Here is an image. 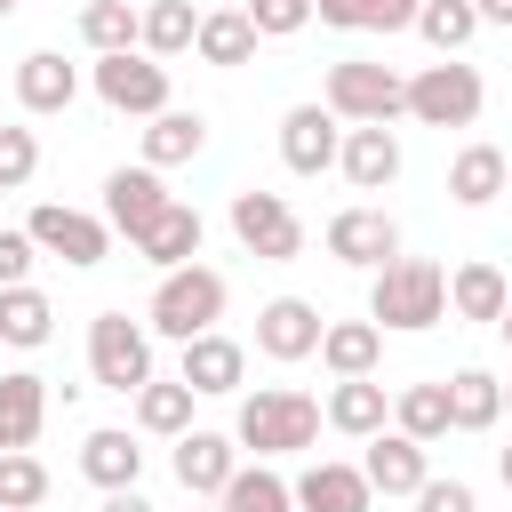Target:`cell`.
Here are the masks:
<instances>
[{"mask_svg":"<svg viewBox=\"0 0 512 512\" xmlns=\"http://www.w3.org/2000/svg\"><path fill=\"white\" fill-rule=\"evenodd\" d=\"M320 400L312 392H296V384H256L248 400H240V416H232V440L240 448H256V464H272V456H304L312 440H320Z\"/></svg>","mask_w":512,"mask_h":512,"instance_id":"cell-1","label":"cell"},{"mask_svg":"<svg viewBox=\"0 0 512 512\" xmlns=\"http://www.w3.org/2000/svg\"><path fill=\"white\" fill-rule=\"evenodd\" d=\"M368 320L376 328H400V336H424L448 320V272L432 256H392L384 272H368Z\"/></svg>","mask_w":512,"mask_h":512,"instance_id":"cell-2","label":"cell"},{"mask_svg":"<svg viewBox=\"0 0 512 512\" xmlns=\"http://www.w3.org/2000/svg\"><path fill=\"white\" fill-rule=\"evenodd\" d=\"M224 304H232V288H224L216 264H176V272H160V288L144 304V328L168 336V344H192L224 320Z\"/></svg>","mask_w":512,"mask_h":512,"instance_id":"cell-3","label":"cell"},{"mask_svg":"<svg viewBox=\"0 0 512 512\" xmlns=\"http://www.w3.org/2000/svg\"><path fill=\"white\" fill-rule=\"evenodd\" d=\"M320 104H328L344 128H392V120H408V80H400L392 64L336 56L328 80H320Z\"/></svg>","mask_w":512,"mask_h":512,"instance_id":"cell-4","label":"cell"},{"mask_svg":"<svg viewBox=\"0 0 512 512\" xmlns=\"http://www.w3.org/2000/svg\"><path fill=\"white\" fill-rule=\"evenodd\" d=\"M480 104H488V80L464 56H440V64H416L408 72V120L416 128H472Z\"/></svg>","mask_w":512,"mask_h":512,"instance_id":"cell-5","label":"cell"},{"mask_svg":"<svg viewBox=\"0 0 512 512\" xmlns=\"http://www.w3.org/2000/svg\"><path fill=\"white\" fill-rule=\"evenodd\" d=\"M88 376L104 384V392H144L160 368H152V328L144 320H128V312H96L88 320Z\"/></svg>","mask_w":512,"mask_h":512,"instance_id":"cell-6","label":"cell"},{"mask_svg":"<svg viewBox=\"0 0 512 512\" xmlns=\"http://www.w3.org/2000/svg\"><path fill=\"white\" fill-rule=\"evenodd\" d=\"M88 88H96V96H104V112H120V120H160V112H168V64H160V56H144V48L96 56Z\"/></svg>","mask_w":512,"mask_h":512,"instance_id":"cell-7","label":"cell"},{"mask_svg":"<svg viewBox=\"0 0 512 512\" xmlns=\"http://www.w3.org/2000/svg\"><path fill=\"white\" fill-rule=\"evenodd\" d=\"M232 240L256 264H288V256H304V216L288 208V192L248 184V192H232Z\"/></svg>","mask_w":512,"mask_h":512,"instance_id":"cell-8","label":"cell"},{"mask_svg":"<svg viewBox=\"0 0 512 512\" xmlns=\"http://www.w3.org/2000/svg\"><path fill=\"white\" fill-rule=\"evenodd\" d=\"M24 232H32V248H40V256H64L72 272H88V264H104V256H112V224H104V216H88V208H64V200H40V208L24 216Z\"/></svg>","mask_w":512,"mask_h":512,"instance_id":"cell-9","label":"cell"},{"mask_svg":"<svg viewBox=\"0 0 512 512\" xmlns=\"http://www.w3.org/2000/svg\"><path fill=\"white\" fill-rule=\"evenodd\" d=\"M336 152H344V120L328 104H288L280 112V160H288V176H328Z\"/></svg>","mask_w":512,"mask_h":512,"instance_id":"cell-10","label":"cell"},{"mask_svg":"<svg viewBox=\"0 0 512 512\" xmlns=\"http://www.w3.org/2000/svg\"><path fill=\"white\" fill-rule=\"evenodd\" d=\"M320 240H328V256L352 264V272H384V264L400 256V224H392L384 208H336Z\"/></svg>","mask_w":512,"mask_h":512,"instance_id":"cell-11","label":"cell"},{"mask_svg":"<svg viewBox=\"0 0 512 512\" xmlns=\"http://www.w3.org/2000/svg\"><path fill=\"white\" fill-rule=\"evenodd\" d=\"M320 336H328V320H320V304H312V296H272V304L256 312V352H264V360H280V368L312 360V352H320Z\"/></svg>","mask_w":512,"mask_h":512,"instance_id":"cell-12","label":"cell"},{"mask_svg":"<svg viewBox=\"0 0 512 512\" xmlns=\"http://www.w3.org/2000/svg\"><path fill=\"white\" fill-rule=\"evenodd\" d=\"M168 200H176V192H168V184H160V168H144V160H136V168H112V176H104V224H112V232H120L128 248L144 240V224H152V216H160Z\"/></svg>","mask_w":512,"mask_h":512,"instance_id":"cell-13","label":"cell"},{"mask_svg":"<svg viewBox=\"0 0 512 512\" xmlns=\"http://www.w3.org/2000/svg\"><path fill=\"white\" fill-rule=\"evenodd\" d=\"M176 488L184 496H224L232 488V472H240V440L232 432H208V424H192L184 440H176Z\"/></svg>","mask_w":512,"mask_h":512,"instance_id":"cell-14","label":"cell"},{"mask_svg":"<svg viewBox=\"0 0 512 512\" xmlns=\"http://www.w3.org/2000/svg\"><path fill=\"white\" fill-rule=\"evenodd\" d=\"M176 376H184L200 400H224V392H240V384H248V344H232L224 328H208V336H192V344H184Z\"/></svg>","mask_w":512,"mask_h":512,"instance_id":"cell-15","label":"cell"},{"mask_svg":"<svg viewBox=\"0 0 512 512\" xmlns=\"http://www.w3.org/2000/svg\"><path fill=\"white\" fill-rule=\"evenodd\" d=\"M16 104H24L32 120L72 112V104H80V64H64L56 48H32V56L16 64Z\"/></svg>","mask_w":512,"mask_h":512,"instance_id":"cell-16","label":"cell"},{"mask_svg":"<svg viewBox=\"0 0 512 512\" xmlns=\"http://www.w3.org/2000/svg\"><path fill=\"white\" fill-rule=\"evenodd\" d=\"M360 472H368V488H376V496H416V488L432 480V448H424V440H408V432H376V440H368V456H360Z\"/></svg>","mask_w":512,"mask_h":512,"instance_id":"cell-17","label":"cell"},{"mask_svg":"<svg viewBox=\"0 0 512 512\" xmlns=\"http://www.w3.org/2000/svg\"><path fill=\"white\" fill-rule=\"evenodd\" d=\"M296 512H376V488H368V472H360V464L320 456V464H304V472H296Z\"/></svg>","mask_w":512,"mask_h":512,"instance_id":"cell-18","label":"cell"},{"mask_svg":"<svg viewBox=\"0 0 512 512\" xmlns=\"http://www.w3.org/2000/svg\"><path fill=\"white\" fill-rule=\"evenodd\" d=\"M200 240H208V216H200L192 200H168V208L144 224L136 256H144V264H160V272H176V264H200Z\"/></svg>","mask_w":512,"mask_h":512,"instance_id":"cell-19","label":"cell"},{"mask_svg":"<svg viewBox=\"0 0 512 512\" xmlns=\"http://www.w3.org/2000/svg\"><path fill=\"white\" fill-rule=\"evenodd\" d=\"M320 416H328V432H344V440H360V448H368V440L392 424V392H384L376 376H352V384H328Z\"/></svg>","mask_w":512,"mask_h":512,"instance_id":"cell-20","label":"cell"},{"mask_svg":"<svg viewBox=\"0 0 512 512\" xmlns=\"http://www.w3.org/2000/svg\"><path fill=\"white\" fill-rule=\"evenodd\" d=\"M80 480H96L104 496H112V488H136V480H144V440H136L128 424H96V432L80 440Z\"/></svg>","mask_w":512,"mask_h":512,"instance_id":"cell-21","label":"cell"},{"mask_svg":"<svg viewBox=\"0 0 512 512\" xmlns=\"http://www.w3.org/2000/svg\"><path fill=\"white\" fill-rule=\"evenodd\" d=\"M336 168H344L352 192H384V184H400V136L392 128H344Z\"/></svg>","mask_w":512,"mask_h":512,"instance_id":"cell-22","label":"cell"},{"mask_svg":"<svg viewBox=\"0 0 512 512\" xmlns=\"http://www.w3.org/2000/svg\"><path fill=\"white\" fill-rule=\"evenodd\" d=\"M320 368H328L336 384L376 376V368H384V328H376V320H328V336H320Z\"/></svg>","mask_w":512,"mask_h":512,"instance_id":"cell-23","label":"cell"},{"mask_svg":"<svg viewBox=\"0 0 512 512\" xmlns=\"http://www.w3.org/2000/svg\"><path fill=\"white\" fill-rule=\"evenodd\" d=\"M40 424H48V376L8 368V376H0V448H32Z\"/></svg>","mask_w":512,"mask_h":512,"instance_id":"cell-24","label":"cell"},{"mask_svg":"<svg viewBox=\"0 0 512 512\" xmlns=\"http://www.w3.org/2000/svg\"><path fill=\"white\" fill-rule=\"evenodd\" d=\"M504 304H512V280H504L488 256H472V264L448 272V312H456V320H488V328H496Z\"/></svg>","mask_w":512,"mask_h":512,"instance_id":"cell-25","label":"cell"},{"mask_svg":"<svg viewBox=\"0 0 512 512\" xmlns=\"http://www.w3.org/2000/svg\"><path fill=\"white\" fill-rule=\"evenodd\" d=\"M192 56L216 64V72H240V64L256 56V24H248V8H200V40H192Z\"/></svg>","mask_w":512,"mask_h":512,"instance_id":"cell-26","label":"cell"},{"mask_svg":"<svg viewBox=\"0 0 512 512\" xmlns=\"http://www.w3.org/2000/svg\"><path fill=\"white\" fill-rule=\"evenodd\" d=\"M200 144H208V112L168 104L160 120H144V168H184V160H200Z\"/></svg>","mask_w":512,"mask_h":512,"instance_id":"cell-27","label":"cell"},{"mask_svg":"<svg viewBox=\"0 0 512 512\" xmlns=\"http://www.w3.org/2000/svg\"><path fill=\"white\" fill-rule=\"evenodd\" d=\"M504 176H512V160L496 144H464L448 160V200L456 208H488V200H504Z\"/></svg>","mask_w":512,"mask_h":512,"instance_id":"cell-28","label":"cell"},{"mask_svg":"<svg viewBox=\"0 0 512 512\" xmlns=\"http://www.w3.org/2000/svg\"><path fill=\"white\" fill-rule=\"evenodd\" d=\"M416 8L424 0H312V16L328 24V32H416Z\"/></svg>","mask_w":512,"mask_h":512,"instance_id":"cell-29","label":"cell"},{"mask_svg":"<svg viewBox=\"0 0 512 512\" xmlns=\"http://www.w3.org/2000/svg\"><path fill=\"white\" fill-rule=\"evenodd\" d=\"M448 424L456 432H496L504 424V384L488 368H456L448 376Z\"/></svg>","mask_w":512,"mask_h":512,"instance_id":"cell-30","label":"cell"},{"mask_svg":"<svg viewBox=\"0 0 512 512\" xmlns=\"http://www.w3.org/2000/svg\"><path fill=\"white\" fill-rule=\"evenodd\" d=\"M192 384L184 376H152L144 392H136V432H152V440H184L192 432Z\"/></svg>","mask_w":512,"mask_h":512,"instance_id":"cell-31","label":"cell"},{"mask_svg":"<svg viewBox=\"0 0 512 512\" xmlns=\"http://www.w3.org/2000/svg\"><path fill=\"white\" fill-rule=\"evenodd\" d=\"M392 432H408V440H448L456 424H448V376H432V384H400L392 392Z\"/></svg>","mask_w":512,"mask_h":512,"instance_id":"cell-32","label":"cell"},{"mask_svg":"<svg viewBox=\"0 0 512 512\" xmlns=\"http://www.w3.org/2000/svg\"><path fill=\"white\" fill-rule=\"evenodd\" d=\"M56 336V304L24 280V288H0V344H16V352H40Z\"/></svg>","mask_w":512,"mask_h":512,"instance_id":"cell-33","label":"cell"},{"mask_svg":"<svg viewBox=\"0 0 512 512\" xmlns=\"http://www.w3.org/2000/svg\"><path fill=\"white\" fill-rule=\"evenodd\" d=\"M80 40H88V56H120V48L144 40V8L136 0H88L80 8Z\"/></svg>","mask_w":512,"mask_h":512,"instance_id":"cell-34","label":"cell"},{"mask_svg":"<svg viewBox=\"0 0 512 512\" xmlns=\"http://www.w3.org/2000/svg\"><path fill=\"white\" fill-rule=\"evenodd\" d=\"M216 512H296V480L272 464H240L232 488L216 496Z\"/></svg>","mask_w":512,"mask_h":512,"instance_id":"cell-35","label":"cell"},{"mask_svg":"<svg viewBox=\"0 0 512 512\" xmlns=\"http://www.w3.org/2000/svg\"><path fill=\"white\" fill-rule=\"evenodd\" d=\"M192 40H200V8H192V0H144V40H136L144 56L168 64V56H184Z\"/></svg>","mask_w":512,"mask_h":512,"instance_id":"cell-36","label":"cell"},{"mask_svg":"<svg viewBox=\"0 0 512 512\" xmlns=\"http://www.w3.org/2000/svg\"><path fill=\"white\" fill-rule=\"evenodd\" d=\"M472 32H480V8H472V0H424V8H416V40H424L432 56H464Z\"/></svg>","mask_w":512,"mask_h":512,"instance_id":"cell-37","label":"cell"},{"mask_svg":"<svg viewBox=\"0 0 512 512\" xmlns=\"http://www.w3.org/2000/svg\"><path fill=\"white\" fill-rule=\"evenodd\" d=\"M48 504V464L32 448H8L0 456V512H40Z\"/></svg>","mask_w":512,"mask_h":512,"instance_id":"cell-38","label":"cell"},{"mask_svg":"<svg viewBox=\"0 0 512 512\" xmlns=\"http://www.w3.org/2000/svg\"><path fill=\"white\" fill-rule=\"evenodd\" d=\"M32 176H40V136L16 128V120H0V192H24Z\"/></svg>","mask_w":512,"mask_h":512,"instance_id":"cell-39","label":"cell"},{"mask_svg":"<svg viewBox=\"0 0 512 512\" xmlns=\"http://www.w3.org/2000/svg\"><path fill=\"white\" fill-rule=\"evenodd\" d=\"M240 8H248L256 40H296V32L312 24V0H240Z\"/></svg>","mask_w":512,"mask_h":512,"instance_id":"cell-40","label":"cell"},{"mask_svg":"<svg viewBox=\"0 0 512 512\" xmlns=\"http://www.w3.org/2000/svg\"><path fill=\"white\" fill-rule=\"evenodd\" d=\"M32 264H40L32 232H24V224H16V232H0V288H24V280H32Z\"/></svg>","mask_w":512,"mask_h":512,"instance_id":"cell-41","label":"cell"},{"mask_svg":"<svg viewBox=\"0 0 512 512\" xmlns=\"http://www.w3.org/2000/svg\"><path fill=\"white\" fill-rule=\"evenodd\" d=\"M408 504H416V512H480L472 480H424V488H416Z\"/></svg>","mask_w":512,"mask_h":512,"instance_id":"cell-42","label":"cell"},{"mask_svg":"<svg viewBox=\"0 0 512 512\" xmlns=\"http://www.w3.org/2000/svg\"><path fill=\"white\" fill-rule=\"evenodd\" d=\"M104 512H152V504H144V488H112V496H104Z\"/></svg>","mask_w":512,"mask_h":512,"instance_id":"cell-43","label":"cell"},{"mask_svg":"<svg viewBox=\"0 0 512 512\" xmlns=\"http://www.w3.org/2000/svg\"><path fill=\"white\" fill-rule=\"evenodd\" d=\"M472 8H480V24H504L512 32V0H472Z\"/></svg>","mask_w":512,"mask_h":512,"instance_id":"cell-44","label":"cell"},{"mask_svg":"<svg viewBox=\"0 0 512 512\" xmlns=\"http://www.w3.org/2000/svg\"><path fill=\"white\" fill-rule=\"evenodd\" d=\"M496 480H504V496H512V448H496Z\"/></svg>","mask_w":512,"mask_h":512,"instance_id":"cell-45","label":"cell"},{"mask_svg":"<svg viewBox=\"0 0 512 512\" xmlns=\"http://www.w3.org/2000/svg\"><path fill=\"white\" fill-rule=\"evenodd\" d=\"M496 328H504V344H512V304H504V320H496Z\"/></svg>","mask_w":512,"mask_h":512,"instance_id":"cell-46","label":"cell"},{"mask_svg":"<svg viewBox=\"0 0 512 512\" xmlns=\"http://www.w3.org/2000/svg\"><path fill=\"white\" fill-rule=\"evenodd\" d=\"M504 416H512V384H504Z\"/></svg>","mask_w":512,"mask_h":512,"instance_id":"cell-47","label":"cell"},{"mask_svg":"<svg viewBox=\"0 0 512 512\" xmlns=\"http://www.w3.org/2000/svg\"><path fill=\"white\" fill-rule=\"evenodd\" d=\"M0 16H16V0H0Z\"/></svg>","mask_w":512,"mask_h":512,"instance_id":"cell-48","label":"cell"},{"mask_svg":"<svg viewBox=\"0 0 512 512\" xmlns=\"http://www.w3.org/2000/svg\"><path fill=\"white\" fill-rule=\"evenodd\" d=\"M504 200H512V176H504Z\"/></svg>","mask_w":512,"mask_h":512,"instance_id":"cell-49","label":"cell"},{"mask_svg":"<svg viewBox=\"0 0 512 512\" xmlns=\"http://www.w3.org/2000/svg\"><path fill=\"white\" fill-rule=\"evenodd\" d=\"M224 8H240V0H224Z\"/></svg>","mask_w":512,"mask_h":512,"instance_id":"cell-50","label":"cell"},{"mask_svg":"<svg viewBox=\"0 0 512 512\" xmlns=\"http://www.w3.org/2000/svg\"><path fill=\"white\" fill-rule=\"evenodd\" d=\"M0 456H8V448H0Z\"/></svg>","mask_w":512,"mask_h":512,"instance_id":"cell-51","label":"cell"}]
</instances>
